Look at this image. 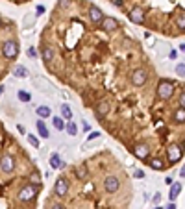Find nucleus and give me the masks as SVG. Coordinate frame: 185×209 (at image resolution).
Here are the masks:
<instances>
[{"label": "nucleus", "mask_w": 185, "mask_h": 209, "mask_svg": "<svg viewBox=\"0 0 185 209\" xmlns=\"http://www.w3.org/2000/svg\"><path fill=\"white\" fill-rule=\"evenodd\" d=\"M89 4L91 0H58L39 39L54 50L46 71L71 87L96 122L130 154L143 145L152 150V159L167 161L170 146L185 150L181 92L165 102L157 96V82L135 89L133 71L152 59L124 24L106 32L92 20Z\"/></svg>", "instance_id": "1"}, {"label": "nucleus", "mask_w": 185, "mask_h": 209, "mask_svg": "<svg viewBox=\"0 0 185 209\" xmlns=\"http://www.w3.org/2000/svg\"><path fill=\"white\" fill-rule=\"evenodd\" d=\"M131 198L126 167L111 150L102 148L58 176L44 209H130Z\"/></svg>", "instance_id": "2"}, {"label": "nucleus", "mask_w": 185, "mask_h": 209, "mask_svg": "<svg viewBox=\"0 0 185 209\" xmlns=\"http://www.w3.org/2000/svg\"><path fill=\"white\" fill-rule=\"evenodd\" d=\"M131 24L167 39L185 37V0H106Z\"/></svg>", "instance_id": "3"}, {"label": "nucleus", "mask_w": 185, "mask_h": 209, "mask_svg": "<svg viewBox=\"0 0 185 209\" xmlns=\"http://www.w3.org/2000/svg\"><path fill=\"white\" fill-rule=\"evenodd\" d=\"M19 52H20V48H19L17 37H15V35H9V37L2 43V56H4V59L11 63V61H15V59L19 57Z\"/></svg>", "instance_id": "4"}, {"label": "nucleus", "mask_w": 185, "mask_h": 209, "mask_svg": "<svg viewBox=\"0 0 185 209\" xmlns=\"http://www.w3.org/2000/svg\"><path fill=\"white\" fill-rule=\"evenodd\" d=\"M50 165H52V169H59V170H65V169H67V163H65V161H61L59 154H56V152L50 155Z\"/></svg>", "instance_id": "5"}, {"label": "nucleus", "mask_w": 185, "mask_h": 209, "mask_svg": "<svg viewBox=\"0 0 185 209\" xmlns=\"http://www.w3.org/2000/svg\"><path fill=\"white\" fill-rule=\"evenodd\" d=\"M35 126H37V131H39V135H41L43 139H48V137H50V131H48V128H46V124H44L43 119H39V120L35 122Z\"/></svg>", "instance_id": "6"}, {"label": "nucleus", "mask_w": 185, "mask_h": 209, "mask_svg": "<svg viewBox=\"0 0 185 209\" xmlns=\"http://www.w3.org/2000/svg\"><path fill=\"white\" fill-rule=\"evenodd\" d=\"M180 193H181V183H172L170 185V193H169V202H176Z\"/></svg>", "instance_id": "7"}, {"label": "nucleus", "mask_w": 185, "mask_h": 209, "mask_svg": "<svg viewBox=\"0 0 185 209\" xmlns=\"http://www.w3.org/2000/svg\"><path fill=\"white\" fill-rule=\"evenodd\" d=\"M35 113H37L39 119H48L50 115H52V109H50L48 106H37V107H35Z\"/></svg>", "instance_id": "8"}, {"label": "nucleus", "mask_w": 185, "mask_h": 209, "mask_svg": "<svg viewBox=\"0 0 185 209\" xmlns=\"http://www.w3.org/2000/svg\"><path fill=\"white\" fill-rule=\"evenodd\" d=\"M13 76H15V78H26V76H28V68L22 67V65L13 67Z\"/></svg>", "instance_id": "9"}, {"label": "nucleus", "mask_w": 185, "mask_h": 209, "mask_svg": "<svg viewBox=\"0 0 185 209\" xmlns=\"http://www.w3.org/2000/svg\"><path fill=\"white\" fill-rule=\"evenodd\" d=\"M59 111H61V117L68 122V120H72V109H71V106H67V104H63L61 107H59Z\"/></svg>", "instance_id": "10"}, {"label": "nucleus", "mask_w": 185, "mask_h": 209, "mask_svg": "<svg viewBox=\"0 0 185 209\" xmlns=\"http://www.w3.org/2000/svg\"><path fill=\"white\" fill-rule=\"evenodd\" d=\"M52 124H54V128H56L58 131H63L65 126H67V122H65L63 117H54V119H52Z\"/></svg>", "instance_id": "11"}, {"label": "nucleus", "mask_w": 185, "mask_h": 209, "mask_svg": "<svg viewBox=\"0 0 185 209\" xmlns=\"http://www.w3.org/2000/svg\"><path fill=\"white\" fill-rule=\"evenodd\" d=\"M65 130H67V133H68V135H72V137H74V135H78V126H76V122H74V120H68V122H67V126H65Z\"/></svg>", "instance_id": "12"}, {"label": "nucleus", "mask_w": 185, "mask_h": 209, "mask_svg": "<svg viewBox=\"0 0 185 209\" xmlns=\"http://www.w3.org/2000/svg\"><path fill=\"white\" fill-rule=\"evenodd\" d=\"M17 96H19L20 102H30V100H32V95H30V92H26V91H22V89L17 92Z\"/></svg>", "instance_id": "13"}, {"label": "nucleus", "mask_w": 185, "mask_h": 209, "mask_svg": "<svg viewBox=\"0 0 185 209\" xmlns=\"http://www.w3.org/2000/svg\"><path fill=\"white\" fill-rule=\"evenodd\" d=\"M176 74L180 80H185V63H178L176 65Z\"/></svg>", "instance_id": "14"}, {"label": "nucleus", "mask_w": 185, "mask_h": 209, "mask_svg": "<svg viewBox=\"0 0 185 209\" xmlns=\"http://www.w3.org/2000/svg\"><path fill=\"white\" fill-rule=\"evenodd\" d=\"M26 137H28V143H30V145H32L33 148H39V146H41V141H39V139H37L35 135H32V133H28Z\"/></svg>", "instance_id": "15"}, {"label": "nucleus", "mask_w": 185, "mask_h": 209, "mask_svg": "<svg viewBox=\"0 0 185 209\" xmlns=\"http://www.w3.org/2000/svg\"><path fill=\"white\" fill-rule=\"evenodd\" d=\"M30 57H35L37 56V52H35V48H33V46H30V48H28V52H26Z\"/></svg>", "instance_id": "16"}, {"label": "nucleus", "mask_w": 185, "mask_h": 209, "mask_svg": "<svg viewBox=\"0 0 185 209\" xmlns=\"http://www.w3.org/2000/svg\"><path fill=\"white\" fill-rule=\"evenodd\" d=\"M17 130H19V131L22 133V135H28V131H26V128H24V126H22V124H19V126H17Z\"/></svg>", "instance_id": "17"}, {"label": "nucleus", "mask_w": 185, "mask_h": 209, "mask_svg": "<svg viewBox=\"0 0 185 209\" xmlns=\"http://www.w3.org/2000/svg\"><path fill=\"white\" fill-rule=\"evenodd\" d=\"M133 176H135V178H145V172H143V170H139V169H137V170L133 172Z\"/></svg>", "instance_id": "18"}, {"label": "nucleus", "mask_w": 185, "mask_h": 209, "mask_svg": "<svg viewBox=\"0 0 185 209\" xmlns=\"http://www.w3.org/2000/svg\"><path fill=\"white\" fill-rule=\"evenodd\" d=\"M35 13H37V15H43V13H44V6H37V8H35Z\"/></svg>", "instance_id": "19"}, {"label": "nucleus", "mask_w": 185, "mask_h": 209, "mask_svg": "<svg viewBox=\"0 0 185 209\" xmlns=\"http://www.w3.org/2000/svg\"><path fill=\"white\" fill-rule=\"evenodd\" d=\"M165 183H167V185H169V187H170V185L174 183V178H172V176H169V178H165Z\"/></svg>", "instance_id": "20"}, {"label": "nucleus", "mask_w": 185, "mask_h": 209, "mask_svg": "<svg viewBox=\"0 0 185 209\" xmlns=\"http://www.w3.org/2000/svg\"><path fill=\"white\" fill-rule=\"evenodd\" d=\"M98 135H100L98 131H91V135H89V141H92V139H96Z\"/></svg>", "instance_id": "21"}, {"label": "nucleus", "mask_w": 185, "mask_h": 209, "mask_svg": "<svg viewBox=\"0 0 185 209\" xmlns=\"http://www.w3.org/2000/svg\"><path fill=\"white\" fill-rule=\"evenodd\" d=\"M180 176H181V178H185V163H183V165H181V169H180Z\"/></svg>", "instance_id": "22"}, {"label": "nucleus", "mask_w": 185, "mask_h": 209, "mask_svg": "<svg viewBox=\"0 0 185 209\" xmlns=\"http://www.w3.org/2000/svg\"><path fill=\"white\" fill-rule=\"evenodd\" d=\"M159 200H161V196H159V194H155V196H154V204H155V205H159Z\"/></svg>", "instance_id": "23"}, {"label": "nucleus", "mask_w": 185, "mask_h": 209, "mask_svg": "<svg viewBox=\"0 0 185 209\" xmlns=\"http://www.w3.org/2000/svg\"><path fill=\"white\" fill-rule=\"evenodd\" d=\"M176 56H178V52H176V50H172V52H170V59H176Z\"/></svg>", "instance_id": "24"}, {"label": "nucleus", "mask_w": 185, "mask_h": 209, "mask_svg": "<svg viewBox=\"0 0 185 209\" xmlns=\"http://www.w3.org/2000/svg\"><path fill=\"white\" fill-rule=\"evenodd\" d=\"M167 209H176V204H174V202H170V204L167 205Z\"/></svg>", "instance_id": "25"}, {"label": "nucleus", "mask_w": 185, "mask_h": 209, "mask_svg": "<svg viewBox=\"0 0 185 209\" xmlns=\"http://www.w3.org/2000/svg\"><path fill=\"white\" fill-rule=\"evenodd\" d=\"M180 52H183V54H185V44H180Z\"/></svg>", "instance_id": "26"}, {"label": "nucleus", "mask_w": 185, "mask_h": 209, "mask_svg": "<svg viewBox=\"0 0 185 209\" xmlns=\"http://www.w3.org/2000/svg\"><path fill=\"white\" fill-rule=\"evenodd\" d=\"M2 92H4V87H2V85H0V96H2Z\"/></svg>", "instance_id": "27"}, {"label": "nucleus", "mask_w": 185, "mask_h": 209, "mask_svg": "<svg viewBox=\"0 0 185 209\" xmlns=\"http://www.w3.org/2000/svg\"><path fill=\"white\" fill-rule=\"evenodd\" d=\"M154 209H163V207H159V205H155V207H154Z\"/></svg>", "instance_id": "28"}]
</instances>
